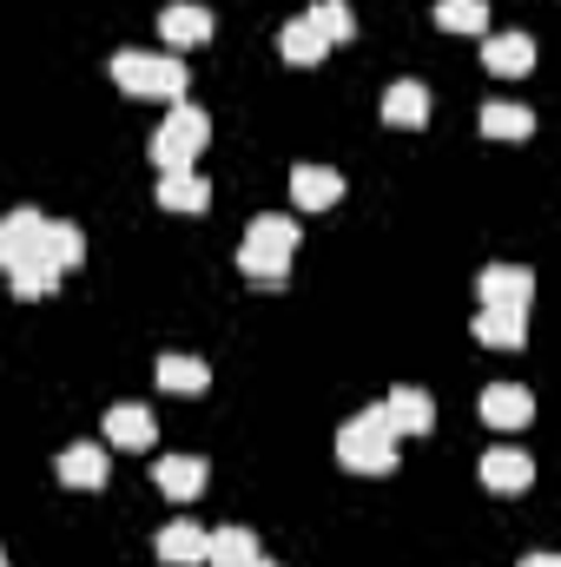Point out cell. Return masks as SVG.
Segmentation results:
<instances>
[{"mask_svg": "<svg viewBox=\"0 0 561 567\" xmlns=\"http://www.w3.org/2000/svg\"><path fill=\"white\" fill-rule=\"evenodd\" d=\"M482 20H489L482 0H436V27H449V33H482Z\"/></svg>", "mask_w": 561, "mask_h": 567, "instance_id": "cell-25", "label": "cell"}, {"mask_svg": "<svg viewBox=\"0 0 561 567\" xmlns=\"http://www.w3.org/2000/svg\"><path fill=\"white\" fill-rule=\"evenodd\" d=\"M278 53L290 60V66H317L324 53H330V40L317 33V20L304 13V20H284V33H278Z\"/></svg>", "mask_w": 561, "mask_h": 567, "instance_id": "cell-16", "label": "cell"}, {"mask_svg": "<svg viewBox=\"0 0 561 567\" xmlns=\"http://www.w3.org/2000/svg\"><path fill=\"white\" fill-rule=\"evenodd\" d=\"M159 33H165L172 47H205V40H212V13L192 7V0H172V7L159 13Z\"/></svg>", "mask_w": 561, "mask_h": 567, "instance_id": "cell-14", "label": "cell"}, {"mask_svg": "<svg viewBox=\"0 0 561 567\" xmlns=\"http://www.w3.org/2000/svg\"><path fill=\"white\" fill-rule=\"evenodd\" d=\"M476 337H482L489 350H522V343H529V317H522V310H482V317H476Z\"/></svg>", "mask_w": 561, "mask_h": 567, "instance_id": "cell-19", "label": "cell"}, {"mask_svg": "<svg viewBox=\"0 0 561 567\" xmlns=\"http://www.w3.org/2000/svg\"><path fill=\"white\" fill-rule=\"evenodd\" d=\"M384 416H390L397 442H404V435H429V429H436V403H429L422 390L404 383V390H390V396H384Z\"/></svg>", "mask_w": 561, "mask_h": 567, "instance_id": "cell-9", "label": "cell"}, {"mask_svg": "<svg viewBox=\"0 0 561 567\" xmlns=\"http://www.w3.org/2000/svg\"><path fill=\"white\" fill-rule=\"evenodd\" d=\"M7 258H13V245H7V225H0V265H7Z\"/></svg>", "mask_w": 561, "mask_h": 567, "instance_id": "cell-29", "label": "cell"}, {"mask_svg": "<svg viewBox=\"0 0 561 567\" xmlns=\"http://www.w3.org/2000/svg\"><path fill=\"white\" fill-rule=\"evenodd\" d=\"M205 542H212V528H198V522H165V528H159V561L198 567L205 561Z\"/></svg>", "mask_w": 561, "mask_h": 567, "instance_id": "cell-13", "label": "cell"}, {"mask_svg": "<svg viewBox=\"0 0 561 567\" xmlns=\"http://www.w3.org/2000/svg\"><path fill=\"white\" fill-rule=\"evenodd\" d=\"M384 126H397V133H417V126H429V86H417V80H397V86L384 93Z\"/></svg>", "mask_w": 561, "mask_h": 567, "instance_id": "cell-12", "label": "cell"}, {"mask_svg": "<svg viewBox=\"0 0 561 567\" xmlns=\"http://www.w3.org/2000/svg\"><path fill=\"white\" fill-rule=\"evenodd\" d=\"M40 251L53 258V271H67V265H80V258H86V238H80V225H60V218H47V238H40Z\"/></svg>", "mask_w": 561, "mask_h": 567, "instance_id": "cell-23", "label": "cell"}, {"mask_svg": "<svg viewBox=\"0 0 561 567\" xmlns=\"http://www.w3.org/2000/svg\"><path fill=\"white\" fill-rule=\"evenodd\" d=\"M205 383H212V370H205L198 357H159V390H172V396H205Z\"/></svg>", "mask_w": 561, "mask_h": 567, "instance_id": "cell-20", "label": "cell"}, {"mask_svg": "<svg viewBox=\"0 0 561 567\" xmlns=\"http://www.w3.org/2000/svg\"><path fill=\"white\" fill-rule=\"evenodd\" d=\"M529 482H536V462L522 449H489L482 455V488L489 495H522Z\"/></svg>", "mask_w": 561, "mask_h": 567, "instance_id": "cell-5", "label": "cell"}, {"mask_svg": "<svg viewBox=\"0 0 561 567\" xmlns=\"http://www.w3.org/2000/svg\"><path fill=\"white\" fill-rule=\"evenodd\" d=\"M310 20H317V33H324L330 47L357 33V20H350V0H317V7H310Z\"/></svg>", "mask_w": 561, "mask_h": 567, "instance_id": "cell-26", "label": "cell"}, {"mask_svg": "<svg viewBox=\"0 0 561 567\" xmlns=\"http://www.w3.org/2000/svg\"><path fill=\"white\" fill-rule=\"evenodd\" d=\"M529 290H536V278L522 265H489L482 271V310H529Z\"/></svg>", "mask_w": 561, "mask_h": 567, "instance_id": "cell-6", "label": "cell"}, {"mask_svg": "<svg viewBox=\"0 0 561 567\" xmlns=\"http://www.w3.org/2000/svg\"><path fill=\"white\" fill-rule=\"evenodd\" d=\"M522 567H561V561H555V555H529Z\"/></svg>", "mask_w": 561, "mask_h": 567, "instance_id": "cell-28", "label": "cell"}, {"mask_svg": "<svg viewBox=\"0 0 561 567\" xmlns=\"http://www.w3.org/2000/svg\"><path fill=\"white\" fill-rule=\"evenodd\" d=\"M205 140H212V120H205L198 106H185V100H178V106H172V120L152 133V165H159V172H185V165L205 152Z\"/></svg>", "mask_w": 561, "mask_h": 567, "instance_id": "cell-4", "label": "cell"}, {"mask_svg": "<svg viewBox=\"0 0 561 567\" xmlns=\"http://www.w3.org/2000/svg\"><path fill=\"white\" fill-rule=\"evenodd\" d=\"M482 66L502 73V80H522L536 66V40L529 33H496V40H482Z\"/></svg>", "mask_w": 561, "mask_h": 567, "instance_id": "cell-10", "label": "cell"}, {"mask_svg": "<svg viewBox=\"0 0 561 567\" xmlns=\"http://www.w3.org/2000/svg\"><path fill=\"white\" fill-rule=\"evenodd\" d=\"M7 278H13V297H47L60 271H53L47 251H13V258H7Z\"/></svg>", "mask_w": 561, "mask_h": 567, "instance_id": "cell-18", "label": "cell"}, {"mask_svg": "<svg viewBox=\"0 0 561 567\" xmlns=\"http://www.w3.org/2000/svg\"><path fill=\"white\" fill-rule=\"evenodd\" d=\"M529 416H536V396L522 383H489L482 390V423L489 429H522Z\"/></svg>", "mask_w": 561, "mask_h": 567, "instance_id": "cell-7", "label": "cell"}, {"mask_svg": "<svg viewBox=\"0 0 561 567\" xmlns=\"http://www.w3.org/2000/svg\"><path fill=\"white\" fill-rule=\"evenodd\" d=\"M159 435V423L145 416L140 403H120V410H106V442H120V449H145Z\"/></svg>", "mask_w": 561, "mask_h": 567, "instance_id": "cell-22", "label": "cell"}, {"mask_svg": "<svg viewBox=\"0 0 561 567\" xmlns=\"http://www.w3.org/2000/svg\"><path fill=\"white\" fill-rule=\"evenodd\" d=\"M482 133L489 140H529L536 133V113L529 106H482Z\"/></svg>", "mask_w": 561, "mask_h": 567, "instance_id": "cell-24", "label": "cell"}, {"mask_svg": "<svg viewBox=\"0 0 561 567\" xmlns=\"http://www.w3.org/2000/svg\"><path fill=\"white\" fill-rule=\"evenodd\" d=\"M290 198H297L304 212H330V205L344 198V178H337L330 165H297V172H290Z\"/></svg>", "mask_w": 561, "mask_h": 567, "instance_id": "cell-11", "label": "cell"}, {"mask_svg": "<svg viewBox=\"0 0 561 567\" xmlns=\"http://www.w3.org/2000/svg\"><path fill=\"white\" fill-rule=\"evenodd\" d=\"M290 251H297V225L284 218V212H265L252 231H245V245H238V271L252 284H284V265H290Z\"/></svg>", "mask_w": 561, "mask_h": 567, "instance_id": "cell-2", "label": "cell"}, {"mask_svg": "<svg viewBox=\"0 0 561 567\" xmlns=\"http://www.w3.org/2000/svg\"><path fill=\"white\" fill-rule=\"evenodd\" d=\"M205 561L212 567H252L258 561V535H252V528H218V535L205 542Z\"/></svg>", "mask_w": 561, "mask_h": 567, "instance_id": "cell-21", "label": "cell"}, {"mask_svg": "<svg viewBox=\"0 0 561 567\" xmlns=\"http://www.w3.org/2000/svg\"><path fill=\"white\" fill-rule=\"evenodd\" d=\"M113 80L140 100H185V66L172 53H113Z\"/></svg>", "mask_w": 561, "mask_h": 567, "instance_id": "cell-3", "label": "cell"}, {"mask_svg": "<svg viewBox=\"0 0 561 567\" xmlns=\"http://www.w3.org/2000/svg\"><path fill=\"white\" fill-rule=\"evenodd\" d=\"M0 225H7V245H13V251H40V238H47V218H40L33 205L13 212V218H0Z\"/></svg>", "mask_w": 561, "mask_h": 567, "instance_id": "cell-27", "label": "cell"}, {"mask_svg": "<svg viewBox=\"0 0 561 567\" xmlns=\"http://www.w3.org/2000/svg\"><path fill=\"white\" fill-rule=\"evenodd\" d=\"M337 462L357 468V475H390V468H397V429L384 416V403L337 429Z\"/></svg>", "mask_w": 561, "mask_h": 567, "instance_id": "cell-1", "label": "cell"}, {"mask_svg": "<svg viewBox=\"0 0 561 567\" xmlns=\"http://www.w3.org/2000/svg\"><path fill=\"white\" fill-rule=\"evenodd\" d=\"M0 567H7V555H0Z\"/></svg>", "mask_w": 561, "mask_h": 567, "instance_id": "cell-31", "label": "cell"}, {"mask_svg": "<svg viewBox=\"0 0 561 567\" xmlns=\"http://www.w3.org/2000/svg\"><path fill=\"white\" fill-rule=\"evenodd\" d=\"M159 205H165V212H205V205H212V185H205L192 165H185V172H165V178H159Z\"/></svg>", "mask_w": 561, "mask_h": 567, "instance_id": "cell-17", "label": "cell"}, {"mask_svg": "<svg viewBox=\"0 0 561 567\" xmlns=\"http://www.w3.org/2000/svg\"><path fill=\"white\" fill-rule=\"evenodd\" d=\"M60 482L67 488H106V449L100 442H73L60 455Z\"/></svg>", "mask_w": 561, "mask_h": 567, "instance_id": "cell-15", "label": "cell"}, {"mask_svg": "<svg viewBox=\"0 0 561 567\" xmlns=\"http://www.w3.org/2000/svg\"><path fill=\"white\" fill-rule=\"evenodd\" d=\"M205 455H165L159 468H152V482H159V495H172V502H198V488H205Z\"/></svg>", "mask_w": 561, "mask_h": 567, "instance_id": "cell-8", "label": "cell"}, {"mask_svg": "<svg viewBox=\"0 0 561 567\" xmlns=\"http://www.w3.org/2000/svg\"><path fill=\"white\" fill-rule=\"evenodd\" d=\"M252 567H278V561H252Z\"/></svg>", "mask_w": 561, "mask_h": 567, "instance_id": "cell-30", "label": "cell"}]
</instances>
